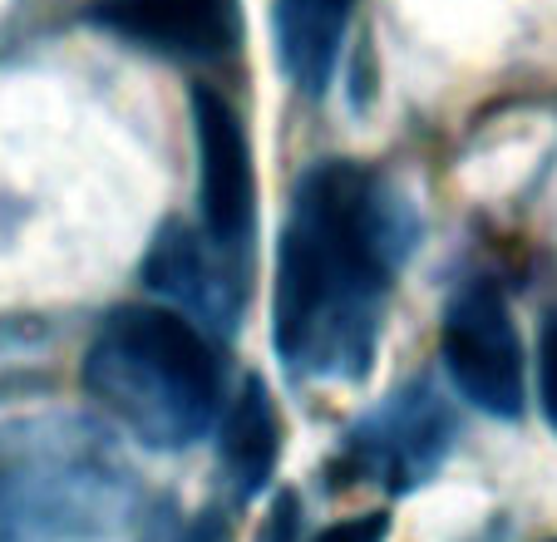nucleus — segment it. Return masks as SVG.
I'll return each instance as SVG.
<instances>
[{
    "mask_svg": "<svg viewBox=\"0 0 557 542\" xmlns=\"http://www.w3.org/2000/svg\"><path fill=\"white\" fill-rule=\"evenodd\" d=\"M414 242V202L389 177L350 158L306 168L276 251L272 301V345L296 375H370L389 282Z\"/></svg>",
    "mask_w": 557,
    "mask_h": 542,
    "instance_id": "1",
    "label": "nucleus"
},
{
    "mask_svg": "<svg viewBox=\"0 0 557 542\" xmlns=\"http://www.w3.org/2000/svg\"><path fill=\"white\" fill-rule=\"evenodd\" d=\"M85 395L148 448L198 444L222 415V360L208 331L173 306H124L79 360Z\"/></svg>",
    "mask_w": 557,
    "mask_h": 542,
    "instance_id": "2",
    "label": "nucleus"
},
{
    "mask_svg": "<svg viewBox=\"0 0 557 542\" xmlns=\"http://www.w3.org/2000/svg\"><path fill=\"white\" fill-rule=\"evenodd\" d=\"M134 508L138 479L99 419L0 424V542H109Z\"/></svg>",
    "mask_w": 557,
    "mask_h": 542,
    "instance_id": "3",
    "label": "nucleus"
},
{
    "mask_svg": "<svg viewBox=\"0 0 557 542\" xmlns=\"http://www.w3.org/2000/svg\"><path fill=\"white\" fill-rule=\"evenodd\" d=\"M454 439H459L454 405L440 395L434 380L420 375L395 390L385 405L370 409L360 424L346 429L336 459H331V479H336V489L375 483V489L405 498L444 469Z\"/></svg>",
    "mask_w": 557,
    "mask_h": 542,
    "instance_id": "4",
    "label": "nucleus"
},
{
    "mask_svg": "<svg viewBox=\"0 0 557 542\" xmlns=\"http://www.w3.org/2000/svg\"><path fill=\"white\" fill-rule=\"evenodd\" d=\"M444 370L473 409L494 419L523 415V341L494 276H469L444 306Z\"/></svg>",
    "mask_w": 557,
    "mask_h": 542,
    "instance_id": "5",
    "label": "nucleus"
},
{
    "mask_svg": "<svg viewBox=\"0 0 557 542\" xmlns=\"http://www.w3.org/2000/svg\"><path fill=\"white\" fill-rule=\"evenodd\" d=\"M193 148H198V212L202 232L222 251H243L257 227V168L243 114L208 84L188 95Z\"/></svg>",
    "mask_w": 557,
    "mask_h": 542,
    "instance_id": "6",
    "label": "nucleus"
},
{
    "mask_svg": "<svg viewBox=\"0 0 557 542\" xmlns=\"http://www.w3.org/2000/svg\"><path fill=\"white\" fill-rule=\"evenodd\" d=\"M232 257H237V251H222L202 227L173 218L148 242L144 286L158 292L173 311L188 316V321H198L202 331L227 335L247 301V282H237Z\"/></svg>",
    "mask_w": 557,
    "mask_h": 542,
    "instance_id": "7",
    "label": "nucleus"
},
{
    "mask_svg": "<svg viewBox=\"0 0 557 542\" xmlns=\"http://www.w3.org/2000/svg\"><path fill=\"white\" fill-rule=\"evenodd\" d=\"M95 25L169 60H222L243 35V0H99Z\"/></svg>",
    "mask_w": 557,
    "mask_h": 542,
    "instance_id": "8",
    "label": "nucleus"
},
{
    "mask_svg": "<svg viewBox=\"0 0 557 542\" xmlns=\"http://www.w3.org/2000/svg\"><path fill=\"white\" fill-rule=\"evenodd\" d=\"M222 479H227L232 498L247 503L272 483L276 459H282V419H276V399L267 380L247 375L243 390L222 409Z\"/></svg>",
    "mask_w": 557,
    "mask_h": 542,
    "instance_id": "9",
    "label": "nucleus"
},
{
    "mask_svg": "<svg viewBox=\"0 0 557 542\" xmlns=\"http://www.w3.org/2000/svg\"><path fill=\"white\" fill-rule=\"evenodd\" d=\"M356 0H276V60L306 99L326 95Z\"/></svg>",
    "mask_w": 557,
    "mask_h": 542,
    "instance_id": "10",
    "label": "nucleus"
},
{
    "mask_svg": "<svg viewBox=\"0 0 557 542\" xmlns=\"http://www.w3.org/2000/svg\"><path fill=\"white\" fill-rule=\"evenodd\" d=\"M537 405H543L547 429L557 434V311H547L543 335H537Z\"/></svg>",
    "mask_w": 557,
    "mask_h": 542,
    "instance_id": "11",
    "label": "nucleus"
},
{
    "mask_svg": "<svg viewBox=\"0 0 557 542\" xmlns=\"http://www.w3.org/2000/svg\"><path fill=\"white\" fill-rule=\"evenodd\" d=\"M306 532V513H301V498H296L292 489H282L272 498V508H267L262 518V532H257V542H301Z\"/></svg>",
    "mask_w": 557,
    "mask_h": 542,
    "instance_id": "12",
    "label": "nucleus"
},
{
    "mask_svg": "<svg viewBox=\"0 0 557 542\" xmlns=\"http://www.w3.org/2000/svg\"><path fill=\"white\" fill-rule=\"evenodd\" d=\"M389 538V513H356V518L331 522L315 542H385Z\"/></svg>",
    "mask_w": 557,
    "mask_h": 542,
    "instance_id": "13",
    "label": "nucleus"
},
{
    "mask_svg": "<svg viewBox=\"0 0 557 542\" xmlns=\"http://www.w3.org/2000/svg\"><path fill=\"white\" fill-rule=\"evenodd\" d=\"M553 542H557V538H553Z\"/></svg>",
    "mask_w": 557,
    "mask_h": 542,
    "instance_id": "14",
    "label": "nucleus"
}]
</instances>
